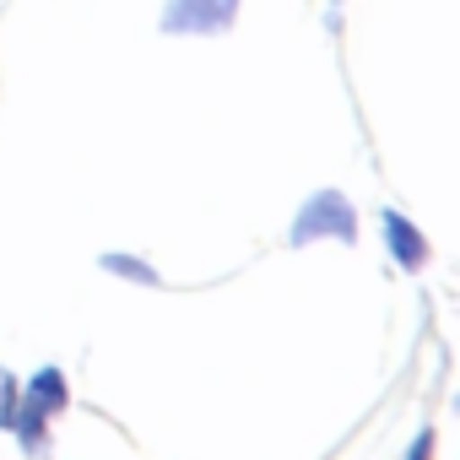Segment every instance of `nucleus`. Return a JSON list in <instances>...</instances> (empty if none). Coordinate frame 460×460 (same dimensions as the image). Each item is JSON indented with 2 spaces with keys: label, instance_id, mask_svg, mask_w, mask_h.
<instances>
[{
  "label": "nucleus",
  "instance_id": "3",
  "mask_svg": "<svg viewBox=\"0 0 460 460\" xmlns=\"http://www.w3.org/2000/svg\"><path fill=\"white\" fill-rule=\"evenodd\" d=\"M385 234H390V250H395V261L406 266V271H417L422 261H428V244H422V234L406 222V217H395V211H385Z\"/></svg>",
  "mask_w": 460,
  "mask_h": 460
},
{
  "label": "nucleus",
  "instance_id": "6",
  "mask_svg": "<svg viewBox=\"0 0 460 460\" xmlns=\"http://www.w3.org/2000/svg\"><path fill=\"white\" fill-rule=\"evenodd\" d=\"M428 444H433V438L422 433V438H417V449H411V460H428Z\"/></svg>",
  "mask_w": 460,
  "mask_h": 460
},
{
  "label": "nucleus",
  "instance_id": "1",
  "mask_svg": "<svg viewBox=\"0 0 460 460\" xmlns=\"http://www.w3.org/2000/svg\"><path fill=\"white\" fill-rule=\"evenodd\" d=\"M239 17V0H168L163 33H227Z\"/></svg>",
  "mask_w": 460,
  "mask_h": 460
},
{
  "label": "nucleus",
  "instance_id": "2",
  "mask_svg": "<svg viewBox=\"0 0 460 460\" xmlns=\"http://www.w3.org/2000/svg\"><path fill=\"white\" fill-rule=\"evenodd\" d=\"M325 227H336V239H341V244H352V234H358L352 206H347L336 190H325V195H314V200L304 206V217L293 222V244H309L314 234H325Z\"/></svg>",
  "mask_w": 460,
  "mask_h": 460
},
{
  "label": "nucleus",
  "instance_id": "4",
  "mask_svg": "<svg viewBox=\"0 0 460 460\" xmlns=\"http://www.w3.org/2000/svg\"><path fill=\"white\" fill-rule=\"evenodd\" d=\"M28 406H33V411H55V406H66V390H60V374H55V368H44V374L33 379Z\"/></svg>",
  "mask_w": 460,
  "mask_h": 460
},
{
  "label": "nucleus",
  "instance_id": "5",
  "mask_svg": "<svg viewBox=\"0 0 460 460\" xmlns=\"http://www.w3.org/2000/svg\"><path fill=\"white\" fill-rule=\"evenodd\" d=\"M0 422H12V379L0 374Z\"/></svg>",
  "mask_w": 460,
  "mask_h": 460
}]
</instances>
